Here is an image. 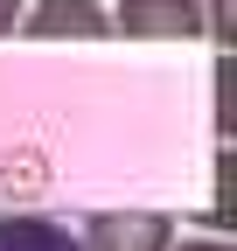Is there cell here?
Wrapping results in <instances>:
<instances>
[{
    "mask_svg": "<svg viewBox=\"0 0 237 251\" xmlns=\"http://www.w3.org/2000/svg\"><path fill=\"white\" fill-rule=\"evenodd\" d=\"M105 21H112V35H133V42H189V35H210L195 0H118Z\"/></svg>",
    "mask_w": 237,
    "mask_h": 251,
    "instance_id": "6da1fadb",
    "label": "cell"
},
{
    "mask_svg": "<svg viewBox=\"0 0 237 251\" xmlns=\"http://www.w3.org/2000/svg\"><path fill=\"white\" fill-rule=\"evenodd\" d=\"M77 251H174V224L161 209H98Z\"/></svg>",
    "mask_w": 237,
    "mask_h": 251,
    "instance_id": "7a4b0ae2",
    "label": "cell"
},
{
    "mask_svg": "<svg viewBox=\"0 0 237 251\" xmlns=\"http://www.w3.org/2000/svg\"><path fill=\"white\" fill-rule=\"evenodd\" d=\"M21 35H35V42H98V35H112V21H105L98 0H35Z\"/></svg>",
    "mask_w": 237,
    "mask_h": 251,
    "instance_id": "3957f363",
    "label": "cell"
},
{
    "mask_svg": "<svg viewBox=\"0 0 237 251\" xmlns=\"http://www.w3.org/2000/svg\"><path fill=\"white\" fill-rule=\"evenodd\" d=\"M0 251H77V237L49 216H0Z\"/></svg>",
    "mask_w": 237,
    "mask_h": 251,
    "instance_id": "277c9868",
    "label": "cell"
},
{
    "mask_svg": "<svg viewBox=\"0 0 237 251\" xmlns=\"http://www.w3.org/2000/svg\"><path fill=\"white\" fill-rule=\"evenodd\" d=\"M21 28V0H0V35H14Z\"/></svg>",
    "mask_w": 237,
    "mask_h": 251,
    "instance_id": "5b68a950",
    "label": "cell"
},
{
    "mask_svg": "<svg viewBox=\"0 0 237 251\" xmlns=\"http://www.w3.org/2000/svg\"><path fill=\"white\" fill-rule=\"evenodd\" d=\"M174 251H230L223 237H189V244H174Z\"/></svg>",
    "mask_w": 237,
    "mask_h": 251,
    "instance_id": "8992f818",
    "label": "cell"
}]
</instances>
